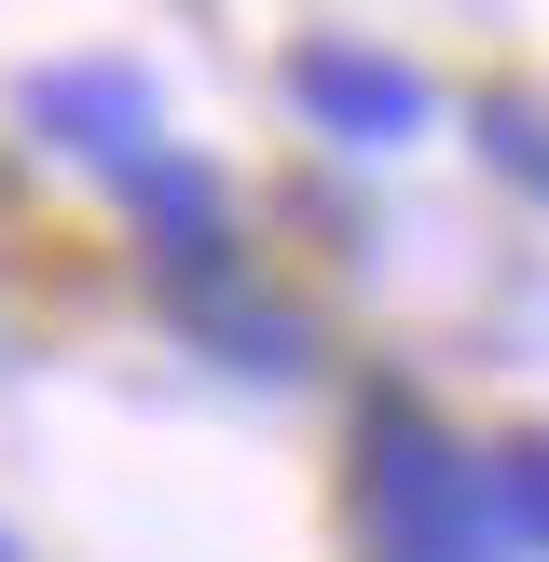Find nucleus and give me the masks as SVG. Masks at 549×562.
Masks as SVG:
<instances>
[{
    "label": "nucleus",
    "instance_id": "obj_1",
    "mask_svg": "<svg viewBox=\"0 0 549 562\" xmlns=\"http://www.w3.org/2000/svg\"><path fill=\"white\" fill-rule=\"evenodd\" d=\"M357 521H371V562H508V494L467 439H439L426 412H371L357 439Z\"/></svg>",
    "mask_w": 549,
    "mask_h": 562
},
{
    "label": "nucleus",
    "instance_id": "obj_6",
    "mask_svg": "<svg viewBox=\"0 0 549 562\" xmlns=\"http://www.w3.org/2000/svg\"><path fill=\"white\" fill-rule=\"evenodd\" d=\"M481 137H494V165H508V179H536V192H549V110H536V97H494V110H481Z\"/></svg>",
    "mask_w": 549,
    "mask_h": 562
},
{
    "label": "nucleus",
    "instance_id": "obj_8",
    "mask_svg": "<svg viewBox=\"0 0 549 562\" xmlns=\"http://www.w3.org/2000/svg\"><path fill=\"white\" fill-rule=\"evenodd\" d=\"M0 562H27V549H14V536H0Z\"/></svg>",
    "mask_w": 549,
    "mask_h": 562
},
{
    "label": "nucleus",
    "instance_id": "obj_5",
    "mask_svg": "<svg viewBox=\"0 0 549 562\" xmlns=\"http://www.w3.org/2000/svg\"><path fill=\"white\" fill-rule=\"evenodd\" d=\"M220 357H234V371H302V316L289 302H234V316H220Z\"/></svg>",
    "mask_w": 549,
    "mask_h": 562
},
{
    "label": "nucleus",
    "instance_id": "obj_3",
    "mask_svg": "<svg viewBox=\"0 0 549 562\" xmlns=\"http://www.w3.org/2000/svg\"><path fill=\"white\" fill-rule=\"evenodd\" d=\"M289 97L316 110L344 151H399V137H426V69H412V55H371V42H302L289 55Z\"/></svg>",
    "mask_w": 549,
    "mask_h": 562
},
{
    "label": "nucleus",
    "instance_id": "obj_2",
    "mask_svg": "<svg viewBox=\"0 0 549 562\" xmlns=\"http://www.w3.org/2000/svg\"><path fill=\"white\" fill-rule=\"evenodd\" d=\"M27 137H55V151H110V165H152L165 151V82L124 69V55H69V69H27Z\"/></svg>",
    "mask_w": 549,
    "mask_h": 562
},
{
    "label": "nucleus",
    "instance_id": "obj_4",
    "mask_svg": "<svg viewBox=\"0 0 549 562\" xmlns=\"http://www.w3.org/2000/svg\"><path fill=\"white\" fill-rule=\"evenodd\" d=\"M124 192H137V220H152V247H165L179 274H220V261H234V192H220L192 151L124 165Z\"/></svg>",
    "mask_w": 549,
    "mask_h": 562
},
{
    "label": "nucleus",
    "instance_id": "obj_7",
    "mask_svg": "<svg viewBox=\"0 0 549 562\" xmlns=\"http://www.w3.org/2000/svg\"><path fill=\"white\" fill-rule=\"evenodd\" d=\"M494 494H508V536H536V549H549V439H522V453L494 467Z\"/></svg>",
    "mask_w": 549,
    "mask_h": 562
}]
</instances>
